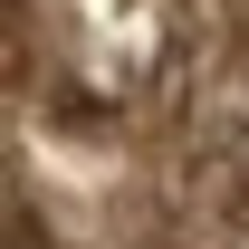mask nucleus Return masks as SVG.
I'll return each mask as SVG.
<instances>
[{"label":"nucleus","instance_id":"nucleus-1","mask_svg":"<svg viewBox=\"0 0 249 249\" xmlns=\"http://www.w3.org/2000/svg\"><path fill=\"white\" fill-rule=\"evenodd\" d=\"M38 154L115 249H249V0H0V249H87Z\"/></svg>","mask_w":249,"mask_h":249}]
</instances>
